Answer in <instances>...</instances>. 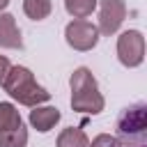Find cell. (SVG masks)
<instances>
[{"label":"cell","mask_w":147,"mask_h":147,"mask_svg":"<svg viewBox=\"0 0 147 147\" xmlns=\"http://www.w3.org/2000/svg\"><path fill=\"white\" fill-rule=\"evenodd\" d=\"M69 87H71V108H74V113L99 115L106 108V99L99 92V83H96L94 74L87 67L74 69V74L69 78Z\"/></svg>","instance_id":"1"},{"label":"cell","mask_w":147,"mask_h":147,"mask_svg":"<svg viewBox=\"0 0 147 147\" xmlns=\"http://www.w3.org/2000/svg\"><path fill=\"white\" fill-rule=\"evenodd\" d=\"M2 90L14 101H18L21 106H28V108L41 106L51 99V92L34 80V74L28 67H21V64L11 67V71L7 74L5 83H2Z\"/></svg>","instance_id":"2"},{"label":"cell","mask_w":147,"mask_h":147,"mask_svg":"<svg viewBox=\"0 0 147 147\" xmlns=\"http://www.w3.org/2000/svg\"><path fill=\"white\" fill-rule=\"evenodd\" d=\"M115 129H117V138L124 147L145 142L147 140V103L138 101V103L126 106L117 115Z\"/></svg>","instance_id":"3"},{"label":"cell","mask_w":147,"mask_h":147,"mask_svg":"<svg viewBox=\"0 0 147 147\" xmlns=\"http://www.w3.org/2000/svg\"><path fill=\"white\" fill-rule=\"evenodd\" d=\"M99 28L94 25V23H90V21H85V18H74L71 23H67V28H64V39H67V44L74 48V51H78V53H87V51H92L96 44H99Z\"/></svg>","instance_id":"4"},{"label":"cell","mask_w":147,"mask_h":147,"mask_svg":"<svg viewBox=\"0 0 147 147\" xmlns=\"http://www.w3.org/2000/svg\"><path fill=\"white\" fill-rule=\"evenodd\" d=\"M117 60L126 69H136L145 60V37L140 30H124L117 37Z\"/></svg>","instance_id":"5"},{"label":"cell","mask_w":147,"mask_h":147,"mask_svg":"<svg viewBox=\"0 0 147 147\" xmlns=\"http://www.w3.org/2000/svg\"><path fill=\"white\" fill-rule=\"evenodd\" d=\"M99 34H115L124 18H126V2L124 0H99Z\"/></svg>","instance_id":"6"},{"label":"cell","mask_w":147,"mask_h":147,"mask_svg":"<svg viewBox=\"0 0 147 147\" xmlns=\"http://www.w3.org/2000/svg\"><path fill=\"white\" fill-rule=\"evenodd\" d=\"M60 117H62V113L55 108V106H34L32 110H30V126L34 129V131H39V133H48L51 129H55V124L60 122Z\"/></svg>","instance_id":"7"},{"label":"cell","mask_w":147,"mask_h":147,"mask_svg":"<svg viewBox=\"0 0 147 147\" xmlns=\"http://www.w3.org/2000/svg\"><path fill=\"white\" fill-rule=\"evenodd\" d=\"M0 48H11V51L23 48V37L16 25V18L5 11H0Z\"/></svg>","instance_id":"8"},{"label":"cell","mask_w":147,"mask_h":147,"mask_svg":"<svg viewBox=\"0 0 147 147\" xmlns=\"http://www.w3.org/2000/svg\"><path fill=\"white\" fill-rule=\"evenodd\" d=\"M87 145H90V138L80 126L62 129L57 140H55V147H87Z\"/></svg>","instance_id":"9"},{"label":"cell","mask_w":147,"mask_h":147,"mask_svg":"<svg viewBox=\"0 0 147 147\" xmlns=\"http://www.w3.org/2000/svg\"><path fill=\"white\" fill-rule=\"evenodd\" d=\"M23 11L30 21H44L53 11L51 0H23Z\"/></svg>","instance_id":"10"},{"label":"cell","mask_w":147,"mask_h":147,"mask_svg":"<svg viewBox=\"0 0 147 147\" xmlns=\"http://www.w3.org/2000/svg\"><path fill=\"white\" fill-rule=\"evenodd\" d=\"M28 145V129L25 124H18L14 129L0 131V147H25Z\"/></svg>","instance_id":"11"},{"label":"cell","mask_w":147,"mask_h":147,"mask_svg":"<svg viewBox=\"0 0 147 147\" xmlns=\"http://www.w3.org/2000/svg\"><path fill=\"white\" fill-rule=\"evenodd\" d=\"M18 124H23V117H21L18 108L9 101H0V131L14 129Z\"/></svg>","instance_id":"12"},{"label":"cell","mask_w":147,"mask_h":147,"mask_svg":"<svg viewBox=\"0 0 147 147\" xmlns=\"http://www.w3.org/2000/svg\"><path fill=\"white\" fill-rule=\"evenodd\" d=\"M96 2L99 0H64V9L74 18H87L96 9Z\"/></svg>","instance_id":"13"},{"label":"cell","mask_w":147,"mask_h":147,"mask_svg":"<svg viewBox=\"0 0 147 147\" xmlns=\"http://www.w3.org/2000/svg\"><path fill=\"white\" fill-rule=\"evenodd\" d=\"M87 147H124L119 142L117 136H110V133H99L96 138H92V142Z\"/></svg>","instance_id":"14"},{"label":"cell","mask_w":147,"mask_h":147,"mask_svg":"<svg viewBox=\"0 0 147 147\" xmlns=\"http://www.w3.org/2000/svg\"><path fill=\"white\" fill-rule=\"evenodd\" d=\"M11 62L5 57V55H0V87H2V83H5V78H7V74L11 71Z\"/></svg>","instance_id":"15"},{"label":"cell","mask_w":147,"mask_h":147,"mask_svg":"<svg viewBox=\"0 0 147 147\" xmlns=\"http://www.w3.org/2000/svg\"><path fill=\"white\" fill-rule=\"evenodd\" d=\"M7 5H9V0H0V11H2V9L7 7Z\"/></svg>","instance_id":"16"},{"label":"cell","mask_w":147,"mask_h":147,"mask_svg":"<svg viewBox=\"0 0 147 147\" xmlns=\"http://www.w3.org/2000/svg\"><path fill=\"white\" fill-rule=\"evenodd\" d=\"M131 147H147L145 142H138V145H131Z\"/></svg>","instance_id":"17"}]
</instances>
